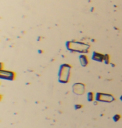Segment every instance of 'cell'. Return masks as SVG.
I'll return each instance as SVG.
<instances>
[{
	"label": "cell",
	"mask_w": 122,
	"mask_h": 128,
	"mask_svg": "<svg viewBox=\"0 0 122 128\" xmlns=\"http://www.w3.org/2000/svg\"><path fill=\"white\" fill-rule=\"evenodd\" d=\"M71 67L68 64H61L58 71V81L61 83H67L70 79Z\"/></svg>",
	"instance_id": "6da1fadb"
},
{
	"label": "cell",
	"mask_w": 122,
	"mask_h": 128,
	"mask_svg": "<svg viewBox=\"0 0 122 128\" xmlns=\"http://www.w3.org/2000/svg\"><path fill=\"white\" fill-rule=\"evenodd\" d=\"M67 48L71 52H79L81 53H86L88 52L89 46L86 44L82 43V42H79L76 41H69L67 42Z\"/></svg>",
	"instance_id": "7a4b0ae2"
},
{
	"label": "cell",
	"mask_w": 122,
	"mask_h": 128,
	"mask_svg": "<svg viewBox=\"0 0 122 128\" xmlns=\"http://www.w3.org/2000/svg\"><path fill=\"white\" fill-rule=\"evenodd\" d=\"M16 78V73L13 71L0 69V79L6 81H13Z\"/></svg>",
	"instance_id": "3957f363"
},
{
	"label": "cell",
	"mask_w": 122,
	"mask_h": 128,
	"mask_svg": "<svg viewBox=\"0 0 122 128\" xmlns=\"http://www.w3.org/2000/svg\"><path fill=\"white\" fill-rule=\"evenodd\" d=\"M96 99L100 102H111L115 100V97L110 94H106V93H97L96 96Z\"/></svg>",
	"instance_id": "277c9868"
},
{
	"label": "cell",
	"mask_w": 122,
	"mask_h": 128,
	"mask_svg": "<svg viewBox=\"0 0 122 128\" xmlns=\"http://www.w3.org/2000/svg\"><path fill=\"white\" fill-rule=\"evenodd\" d=\"M73 92L77 95H82L85 92V85L82 83H76L72 86Z\"/></svg>",
	"instance_id": "5b68a950"
},
{
	"label": "cell",
	"mask_w": 122,
	"mask_h": 128,
	"mask_svg": "<svg viewBox=\"0 0 122 128\" xmlns=\"http://www.w3.org/2000/svg\"><path fill=\"white\" fill-rule=\"evenodd\" d=\"M92 59L97 62H104V55L99 52H94L92 56Z\"/></svg>",
	"instance_id": "8992f818"
},
{
	"label": "cell",
	"mask_w": 122,
	"mask_h": 128,
	"mask_svg": "<svg viewBox=\"0 0 122 128\" xmlns=\"http://www.w3.org/2000/svg\"><path fill=\"white\" fill-rule=\"evenodd\" d=\"M79 59H80V62H81V64L83 66V67H86L87 66V64L89 63V60L85 54H81L80 56V57H79Z\"/></svg>",
	"instance_id": "52a82bcc"
},
{
	"label": "cell",
	"mask_w": 122,
	"mask_h": 128,
	"mask_svg": "<svg viewBox=\"0 0 122 128\" xmlns=\"http://www.w3.org/2000/svg\"><path fill=\"white\" fill-rule=\"evenodd\" d=\"M87 100L89 101V102H93V101L95 100V95L93 92H88V94H87Z\"/></svg>",
	"instance_id": "ba28073f"
},
{
	"label": "cell",
	"mask_w": 122,
	"mask_h": 128,
	"mask_svg": "<svg viewBox=\"0 0 122 128\" xmlns=\"http://www.w3.org/2000/svg\"><path fill=\"white\" fill-rule=\"evenodd\" d=\"M104 62L106 64H109L110 63V56L108 54L104 55Z\"/></svg>",
	"instance_id": "9c48e42d"
},
{
	"label": "cell",
	"mask_w": 122,
	"mask_h": 128,
	"mask_svg": "<svg viewBox=\"0 0 122 128\" xmlns=\"http://www.w3.org/2000/svg\"><path fill=\"white\" fill-rule=\"evenodd\" d=\"M121 115H119V114H116V115L114 116L113 119H114V121H118L120 119H121Z\"/></svg>",
	"instance_id": "30bf717a"
},
{
	"label": "cell",
	"mask_w": 122,
	"mask_h": 128,
	"mask_svg": "<svg viewBox=\"0 0 122 128\" xmlns=\"http://www.w3.org/2000/svg\"><path fill=\"white\" fill-rule=\"evenodd\" d=\"M82 107V105H75V109H80Z\"/></svg>",
	"instance_id": "8fae6325"
},
{
	"label": "cell",
	"mask_w": 122,
	"mask_h": 128,
	"mask_svg": "<svg viewBox=\"0 0 122 128\" xmlns=\"http://www.w3.org/2000/svg\"><path fill=\"white\" fill-rule=\"evenodd\" d=\"M3 67H4V63L0 62V69H3Z\"/></svg>",
	"instance_id": "7c38bea8"
},
{
	"label": "cell",
	"mask_w": 122,
	"mask_h": 128,
	"mask_svg": "<svg viewBox=\"0 0 122 128\" xmlns=\"http://www.w3.org/2000/svg\"><path fill=\"white\" fill-rule=\"evenodd\" d=\"M42 50H38V53H42Z\"/></svg>",
	"instance_id": "4fadbf2b"
},
{
	"label": "cell",
	"mask_w": 122,
	"mask_h": 128,
	"mask_svg": "<svg viewBox=\"0 0 122 128\" xmlns=\"http://www.w3.org/2000/svg\"><path fill=\"white\" fill-rule=\"evenodd\" d=\"M2 99H3V96H2V95L0 94V102L2 101Z\"/></svg>",
	"instance_id": "5bb4252c"
}]
</instances>
